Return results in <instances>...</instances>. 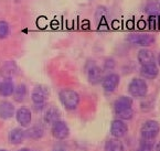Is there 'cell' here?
<instances>
[{"instance_id": "30", "label": "cell", "mask_w": 160, "mask_h": 151, "mask_svg": "<svg viewBox=\"0 0 160 151\" xmlns=\"http://www.w3.org/2000/svg\"><path fill=\"white\" fill-rule=\"evenodd\" d=\"M58 151H63V150H58Z\"/></svg>"}, {"instance_id": "29", "label": "cell", "mask_w": 160, "mask_h": 151, "mask_svg": "<svg viewBox=\"0 0 160 151\" xmlns=\"http://www.w3.org/2000/svg\"><path fill=\"white\" fill-rule=\"evenodd\" d=\"M159 11H160V5H159Z\"/></svg>"}, {"instance_id": "5", "label": "cell", "mask_w": 160, "mask_h": 151, "mask_svg": "<svg viewBox=\"0 0 160 151\" xmlns=\"http://www.w3.org/2000/svg\"><path fill=\"white\" fill-rule=\"evenodd\" d=\"M128 92L132 97H144L148 92V85L141 78H134L128 85Z\"/></svg>"}, {"instance_id": "3", "label": "cell", "mask_w": 160, "mask_h": 151, "mask_svg": "<svg viewBox=\"0 0 160 151\" xmlns=\"http://www.w3.org/2000/svg\"><path fill=\"white\" fill-rule=\"evenodd\" d=\"M160 131V125L156 120H147L142 124L140 128V135L144 140H152L158 136Z\"/></svg>"}, {"instance_id": "18", "label": "cell", "mask_w": 160, "mask_h": 151, "mask_svg": "<svg viewBox=\"0 0 160 151\" xmlns=\"http://www.w3.org/2000/svg\"><path fill=\"white\" fill-rule=\"evenodd\" d=\"M26 138V132L21 129V128H14L10 131L9 135V140L11 144H22Z\"/></svg>"}, {"instance_id": "22", "label": "cell", "mask_w": 160, "mask_h": 151, "mask_svg": "<svg viewBox=\"0 0 160 151\" xmlns=\"http://www.w3.org/2000/svg\"><path fill=\"white\" fill-rule=\"evenodd\" d=\"M10 33V26L5 20H0V39H6Z\"/></svg>"}, {"instance_id": "13", "label": "cell", "mask_w": 160, "mask_h": 151, "mask_svg": "<svg viewBox=\"0 0 160 151\" xmlns=\"http://www.w3.org/2000/svg\"><path fill=\"white\" fill-rule=\"evenodd\" d=\"M141 75L147 80H155L159 74V70L156 63L147 64V65L141 66Z\"/></svg>"}, {"instance_id": "8", "label": "cell", "mask_w": 160, "mask_h": 151, "mask_svg": "<svg viewBox=\"0 0 160 151\" xmlns=\"http://www.w3.org/2000/svg\"><path fill=\"white\" fill-rule=\"evenodd\" d=\"M128 132V127L125 124L124 120H120V119H116L113 120L111 124V134L114 138L116 139H119V138L125 137Z\"/></svg>"}, {"instance_id": "6", "label": "cell", "mask_w": 160, "mask_h": 151, "mask_svg": "<svg viewBox=\"0 0 160 151\" xmlns=\"http://www.w3.org/2000/svg\"><path fill=\"white\" fill-rule=\"evenodd\" d=\"M52 136L55 139L64 140L70 136V129H68L66 123L62 120H59L52 125Z\"/></svg>"}, {"instance_id": "15", "label": "cell", "mask_w": 160, "mask_h": 151, "mask_svg": "<svg viewBox=\"0 0 160 151\" xmlns=\"http://www.w3.org/2000/svg\"><path fill=\"white\" fill-rule=\"evenodd\" d=\"M60 116H61V113H60L59 108L55 106H52L45 111L44 121L48 125H53L54 123L60 120Z\"/></svg>"}, {"instance_id": "24", "label": "cell", "mask_w": 160, "mask_h": 151, "mask_svg": "<svg viewBox=\"0 0 160 151\" xmlns=\"http://www.w3.org/2000/svg\"><path fill=\"white\" fill-rule=\"evenodd\" d=\"M158 10H159V7H158L155 2H149L148 5L146 6V11L150 14H156Z\"/></svg>"}, {"instance_id": "26", "label": "cell", "mask_w": 160, "mask_h": 151, "mask_svg": "<svg viewBox=\"0 0 160 151\" xmlns=\"http://www.w3.org/2000/svg\"><path fill=\"white\" fill-rule=\"evenodd\" d=\"M19 151H30V150H29L28 148H21V149H20Z\"/></svg>"}, {"instance_id": "12", "label": "cell", "mask_w": 160, "mask_h": 151, "mask_svg": "<svg viewBox=\"0 0 160 151\" xmlns=\"http://www.w3.org/2000/svg\"><path fill=\"white\" fill-rule=\"evenodd\" d=\"M18 71V66L13 61H7L0 67V74L5 80H11Z\"/></svg>"}, {"instance_id": "14", "label": "cell", "mask_w": 160, "mask_h": 151, "mask_svg": "<svg viewBox=\"0 0 160 151\" xmlns=\"http://www.w3.org/2000/svg\"><path fill=\"white\" fill-rule=\"evenodd\" d=\"M137 59H138V62L140 63L141 66L155 63V55H153V53L151 51H149L147 49L140 50L138 52V55H137Z\"/></svg>"}, {"instance_id": "19", "label": "cell", "mask_w": 160, "mask_h": 151, "mask_svg": "<svg viewBox=\"0 0 160 151\" xmlns=\"http://www.w3.org/2000/svg\"><path fill=\"white\" fill-rule=\"evenodd\" d=\"M28 137H30L31 139H40L43 135H44V128L40 124H37V125L32 126L30 129L27 132Z\"/></svg>"}, {"instance_id": "25", "label": "cell", "mask_w": 160, "mask_h": 151, "mask_svg": "<svg viewBox=\"0 0 160 151\" xmlns=\"http://www.w3.org/2000/svg\"><path fill=\"white\" fill-rule=\"evenodd\" d=\"M155 151H160V141L158 142L157 144H156V147H155Z\"/></svg>"}, {"instance_id": "17", "label": "cell", "mask_w": 160, "mask_h": 151, "mask_svg": "<svg viewBox=\"0 0 160 151\" xmlns=\"http://www.w3.org/2000/svg\"><path fill=\"white\" fill-rule=\"evenodd\" d=\"M14 85L12 80H3L0 83V95L3 97H9L13 95Z\"/></svg>"}, {"instance_id": "4", "label": "cell", "mask_w": 160, "mask_h": 151, "mask_svg": "<svg viewBox=\"0 0 160 151\" xmlns=\"http://www.w3.org/2000/svg\"><path fill=\"white\" fill-rule=\"evenodd\" d=\"M127 40L132 44L139 45V46H150L155 43V37L150 33L136 32L129 34L127 37Z\"/></svg>"}, {"instance_id": "10", "label": "cell", "mask_w": 160, "mask_h": 151, "mask_svg": "<svg viewBox=\"0 0 160 151\" xmlns=\"http://www.w3.org/2000/svg\"><path fill=\"white\" fill-rule=\"evenodd\" d=\"M16 117H17V121L22 127H28L31 124V120H32V114H31V110L28 107H21V108L18 109L16 114Z\"/></svg>"}, {"instance_id": "21", "label": "cell", "mask_w": 160, "mask_h": 151, "mask_svg": "<svg viewBox=\"0 0 160 151\" xmlns=\"http://www.w3.org/2000/svg\"><path fill=\"white\" fill-rule=\"evenodd\" d=\"M27 94H28L27 86L24 84H20V85L17 86V88H14V92H13L14 100L16 102H23Z\"/></svg>"}, {"instance_id": "16", "label": "cell", "mask_w": 160, "mask_h": 151, "mask_svg": "<svg viewBox=\"0 0 160 151\" xmlns=\"http://www.w3.org/2000/svg\"><path fill=\"white\" fill-rule=\"evenodd\" d=\"M14 115V106L10 102L0 103V117L2 119H10Z\"/></svg>"}, {"instance_id": "9", "label": "cell", "mask_w": 160, "mask_h": 151, "mask_svg": "<svg viewBox=\"0 0 160 151\" xmlns=\"http://www.w3.org/2000/svg\"><path fill=\"white\" fill-rule=\"evenodd\" d=\"M49 98V90L44 86H37L32 90L31 99L35 105H43Z\"/></svg>"}, {"instance_id": "11", "label": "cell", "mask_w": 160, "mask_h": 151, "mask_svg": "<svg viewBox=\"0 0 160 151\" xmlns=\"http://www.w3.org/2000/svg\"><path fill=\"white\" fill-rule=\"evenodd\" d=\"M87 77H88L91 84L96 85L98 83H102V80H103V71L97 65L92 64L87 70Z\"/></svg>"}, {"instance_id": "27", "label": "cell", "mask_w": 160, "mask_h": 151, "mask_svg": "<svg viewBox=\"0 0 160 151\" xmlns=\"http://www.w3.org/2000/svg\"><path fill=\"white\" fill-rule=\"evenodd\" d=\"M158 64H159V66H160V54L158 55Z\"/></svg>"}, {"instance_id": "28", "label": "cell", "mask_w": 160, "mask_h": 151, "mask_svg": "<svg viewBox=\"0 0 160 151\" xmlns=\"http://www.w3.org/2000/svg\"><path fill=\"white\" fill-rule=\"evenodd\" d=\"M0 151H8L7 149H0Z\"/></svg>"}, {"instance_id": "7", "label": "cell", "mask_w": 160, "mask_h": 151, "mask_svg": "<svg viewBox=\"0 0 160 151\" xmlns=\"http://www.w3.org/2000/svg\"><path fill=\"white\" fill-rule=\"evenodd\" d=\"M119 75L116 73H111L107 76L103 78L102 80V86H103V90L107 93H113L114 90H116V88L119 85Z\"/></svg>"}, {"instance_id": "1", "label": "cell", "mask_w": 160, "mask_h": 151, "mask_svg": "<svg viewBox=\"0 0 160 151\" xmlns=\"http://www.w3.org/2000/svg\"><path fill=\"white\" fill-rule=\"evenodd\" d=\"M132 98L128 96H120L114 103V110L120 120H129L134 116Z\"/></svg>"}, {"instance_id": "2", "label": "cell", "mask_w": 160, "mask_h": 151, "mask_svg": "<svg viewBox=\"0 0 160 151\" xmlns=\"http://www.w3.org/2000/svg\"><path fill=\"white\" fill-rule=\"evenodd\" d=\"M60 100H61L62 105L65 107L68 110H74L78 107L80 105V95L73 90L70 88H65L62 90L59 94Z\"/></svg>"}, {"instance_id": "20", "label": "cell", "mask_w": 160, "mask_h": 151, "mask_svg": "<svg viewBox=\"0 0 160 151\" xmlns=\"http://www.w3.org/2000/svg\"><path fill=\"white\" fill-rule=\"evenodd\" d=\"M104 151H124V144L120 140L114 138L106 142Z\"/></svg>"}, {"instance_id": "23", "label": "cell", "mask_w": 160, "mask_h": 151, "mask_svg": "<svg viewBox=\"0 0 160 151\" xmlns=\"http://www.w3.org/2000/svg\"><path fill=\"white\" fill-rule=\"evenodd\" d=\"M137 151H153V144L150 140H144Z\"/></svg>"}]
</instances>
